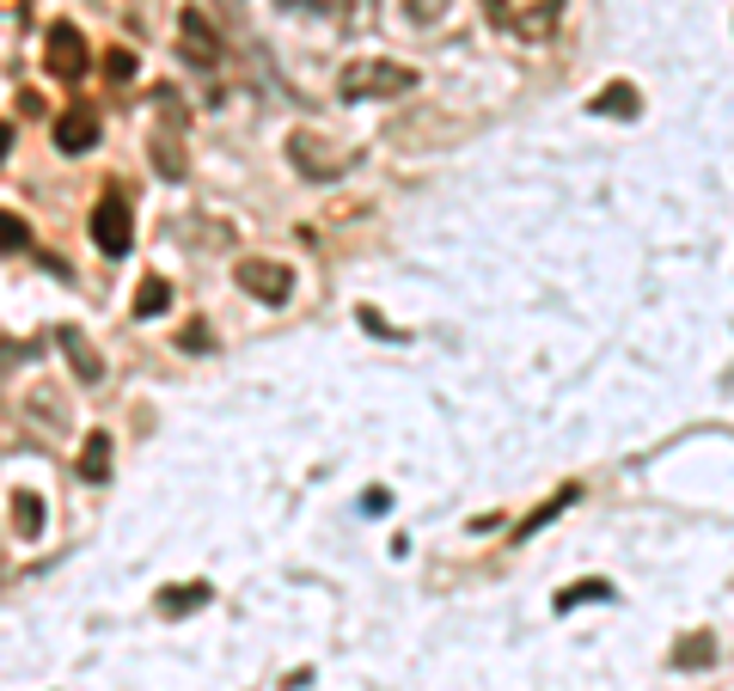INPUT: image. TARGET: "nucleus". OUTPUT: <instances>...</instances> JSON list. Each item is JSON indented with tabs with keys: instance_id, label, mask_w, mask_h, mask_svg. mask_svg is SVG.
Masks as SVG:
<instances>
[{
	"instance_id": "nucleus-1",
	"label": "nucleus",
	"mask_w": 734,
	"mask_h": 691,
	"mask_svg": "<svg viewBox=\"0 0 734 691\" xmlns=\"http://www.w3.org/2000/svg\"><path fill=\"white\" fill-rule=\"evenodd\" d=\"M337 93H344L349 105H361V98H398V93H417V68L368 56V62H349L344 74H337Z\"/></svg>"
},
{
	"instance_id": "nucleus-2",
	"label": "nucleus",
	"mask_w": 734,
	"mask_h": 691,
	"mask_svg": "<svg viewBox=\"0 0 734 691\" xmlns=\"http://www.w3.org/2000/svg\"><path fill=\"white\" fill-rule=\"evenodd\" d=\"M233 282L251 294V300H264V307H281V300L294 294V270H288V263H269V258H239Z\"/></svg>"
},
{
	"instance_id": "nucleus-3",
	"label": "nucleus",
	"mask_w": 734,
	"mask_h": 691,
	"mask_svg": "<svg viewBox=\"0 0 734 691\" xmlns=\"http://www.w3.org/2000/svg\"><path fill=\"white\" fill-rule=\"evenodd\" d=\"M93 246L105 251V258H123V251L135 246V215H129V202L117 196V190L93 209Z\"/></svg>"
},
{
	"instance_id": "nucleus-4",
	"label": "nucleus",
	"mask_w": 734,
	"mask_h": 691,
	"mask_svg": "<svg viewBox=\"0 0 734 691\" xmlns=\"http://www.w3.org/2000/svg\"><path fill=\"white\" fill-rule=\"evenodd\" d=\"M44 62H49V74H56V80H80V74H86V37H80L68 19H56V25H49Z\"/></svg>"
},
{
	"instance_id": "nucleus-5",
	"label": "nucleus",
	"mask_w": 734,
	"mask_h": 691,
	"mask_svg": "<svg viewBox=\"0 0 734 691\" xmlns=\"http://www.w3.org/2000/svg\"><path fill=\"white\" fill-rule=\"evenodd\" d=\"M178 37H184V56L196 68H215L220 62V32L208 25L203 7H184V13H178Z\"/></svg>"
},
{
	"instance_id": "nucleus-6",
	"label": "nucleus",
	"mask_w": 734,
	"mask_h": 691,
	"mask_svg": "<svg viewBox=\"0 0 734 691\" xmlns=\"http://www.w3.org/2000/svg\"><path fill=\"white\" fill-rule=\"evenodd\" d=\"M98 135H105V123H98L93 105H74V110L56 117V147H62V154H93Z\"/></svg>"
},
{
	"instance_id": "nucleus-7",
	"label": "nucleus",
	"mask_w": 734,
	"mask_h": 691,
	"mask_svg": "<svg viewBox=\"0 0 734 691\" xmlns=\"http://www.w3.org/2000/svg\"><path fill=\"white\" fill-rule=\"evenodd\" d=\"M288 154H294V166L306 171V178H337V171L349 166V159H318L325 147L313 154V135H294V141H288Z\"/></svg>"
},
{
	"instance_id": "nucleus-8",
	"label": "nucleus",
	"mask_w": 734,
	"mask_h": 691,
	"mask_svg": "<svg viewBox=\"0 0 734 691\" xmlns=\"http://www.w3.org/2000/svg\"><path fill=\"white\" fill-rule=\"evenodd\" d=\"M594 110H600V117H625V123H630V117L642 110V98H637V86L618 80V86H600V93H594Z\"/></svg>"
},
{
	"instance_id": "nucleus-9",
	"label": "nucleus",
	"mask_w": 734,
	"mask_h": 691,
	"mask_svg": "<svg viewBox=\"0 0 734 691\" xmlns=\"http://www.w3.org/2000/svg\"><path fill=\"white\" fill-rule=\"evenodd\" d=\"M13 533H19V538H37V533H44V496H37V490H19V496H13Z\"/></svg>"
},
{
	"instance_id": "nucleus-10",
	"label": "nucleus",
	"mask_w": 734,
	"mask_h": 691,
	"mask_svg": "<svg viewBox=\"0 0 734 691\" xmlns=\"http://www.w3.org/2000/svg\"><path fill=\"white\" fill-rule=\"evenodd\" d=\"M80 477H86V484H105V477H110V434H86V453H80Z\"/></svg>"
},
{
	"instance_id": "nucleus-11",
	"label": "nucleus",
	"mask_w": 734,
	"mask_h": 691,
	"mask_svg": "<svg viewBox=\"0 0 734 691\" xmlns=\"http://www.w3.org/2000/svg\"><path fill=\"white\" fill-rule=\"evenodd\" d=\"M710 660H717V636H686V643L673 648V667H679V674H698Z\"/></svg>"
},
{
	"instance_id": "nucleus-12",
	"label": "nucleus",
	"mask_w": 734,
	"mask_h": 691,
	"mask_svg": "<svg viewBox=\"0 0 734 691\" xmlns=\"http://www.w3.org/2000/svg\"><path fill=\"white\" fill-rule=\"evenodd\" d=\"M166 307H172V282H166V276H147V282L135 288V312H141V319H159Z\"/></svg>"
},
{
	"instance_id": "nucleus-13",
	"label": "nucleus",
	"mask_w": 734,
	"mask_h": 691,
	"mask_svg": "<svg viewBox=\"0 0 734 691\" xmlns=\"http://www.w3.org/2000/svg\"><path fill=\"white\" fill-rule=\"evenodd\" d=\"M576 496H581V490H576V484H563V490H557V496H551V502H545V508H539V514H527V521H520V533H515V538H532V533H539V526H551V521H557V514H563V508L576 502Z\"/></svg>"
},
{
	"instance_id": "nucleus-14",
	"label": "nucleus",
	"mask_w": 734,
	"mask_h": 691,
	"mask_svg": "<svg viewBox=\"0 0 734 691\" xmlns=\"http://www.w3.org/2000/svg\"><path fill=\"white\" fill-rule=\"evenodd\" d=\"M203 599H208V587H203V582H190V587H172V594L159 599V612H166V618H184V612H196Z\"/></svg>"
},
{
	"instance_id": "nucleus-15",
	"label": "nucleus",
	"mask_w": 734,
	"mask_h": 691,
	"mask_svg": "<svg viewBox=\"0 0 734 691\" xmlns=\"http://www.w3.org/2000/svg\"><path fill=\"white\" fill-rule=\"evenodd\" d=\"M588 599H612V582H576L557 594V612H576V606H588Z\"/></svg>"
},
{
	"instance_id": "nucleus-16",
	"label": "nucleus",
	"mask_w": 734,
	"mask_h": 691,
	"mask_svg": "<svg viewBox=\"0 0 734 691\" xmlns=\"http://www.w3.org/2000/svg\"><path fill=\"white\" fill-rule=\"evenodd\" d=\"M557 13H563V0H539V7H532L527 19H515V32H520V37H545V32H551V19H557Z\"/></svg>"
},
{
	"instance_id": "nucleus-17",
	"label": "nucleus",
	"mask_w": 734,
	"mask_h": 691,
	"mask_svg": "<svg viewBox=\"0 0 734 691\" xmlns=\"http://www.w3.org/2000/svg\"><path fill=\"white\" fill-rule=\"evenodd\" d=\"M68 361H74V373H80V380H86V385H93L98 373H105V361H98V355L86 349V343H80V337H68Z\"/></svg>"
},
{
	"instance_id": "nucleus-18",
	"label": "nucleus",
	"mask_w": 734,
	"mask_h": 691,
	"mask_svg": "<svg viewBox=\"0 0 734 691\" xmlns=\"http://www.w3.org/2000/svg\"><path fill=\"white\" fill-rule=\"evenodd\" d=\"M25 246H32V227H25L19 215H7V209H0V251H25Z\"/></svg>"
},
{
	"instance_id": "nucleus-19",
	"label": "nucleus",
	"mask_w": 734,
	"mask_h": 691,
	"mask_svg": "<svg viewBox=\"0 0 734 691\" xmlns=\"http://www.w3.org/2000/svg\"><path fill=\"white\" fill-rule=\"evenodd\" d=\"M454 0H405V13H410V25H435L441 13H447Z\"/></svg>"
},
{
	"instance_id": "nucleus-20",
	"label": "nucleus",
	"mask_w": 734,
	"mask_h": 691,
	"mask_svg": "<svg viewBox=\"0 0 734 691\" xmlns=\"http://www.w3.org/2000/svg\"><path fill=\"white\" fill-rule=\"evenodd\" d=\"M105 74H110V80H135V49H110V56H105Z\"/></svg>"
},
{
	"instance_id": "nucleus-21",
	"label": "nucleus",
	"mask_w": 734,
	"mask_h": 691,
	"mask_svg": "<svg viewBox=\"0 0 734 691\" xmlns=\"http://www.w3.org/2000/svg\"><path fill=\"white\" fill-rule=\"evenodd\" d=\"M386 508H392V490H368V496H361V514H386Z\"/></svg>"
},
{
	"instance_id": "nucleus-22",
	"label": "nucleus",
	"mask_w": 734,
	"mask_h": 691,
	"mask_svg": "<svg viewBox=\"0 0 734 691\" xmlns=\"http://www.w3.org/2000/svg\"><path fill=\"white\" fill-rule=\"evenodd\" d=\"M484 13H490V25H508V0H484Z\"/></svg>"
},
{
	"instance_id": "nucleus-23",
	"label": "nucleus",
	"mask_w": 734,
	"mask_h": 691,
	"mask_svg": "<svg viewBox=\"0 0 734 691\" xmlns=\"http://www.w3.org/2000/svg\"><path fill=\"white\" fill-rule=\"evenodd\" d=\"M7 147H13V123H0V159H7Z\"/></svg>"
}]
</instances>
